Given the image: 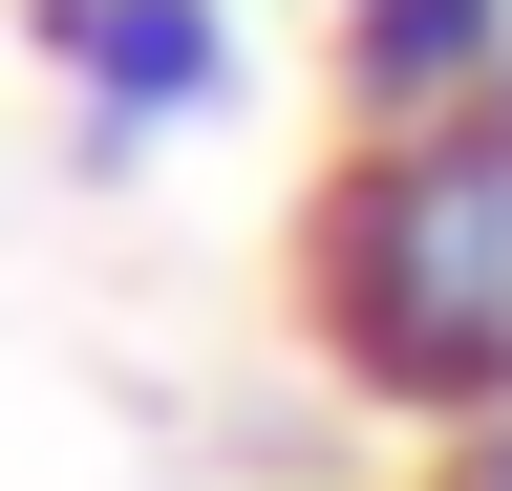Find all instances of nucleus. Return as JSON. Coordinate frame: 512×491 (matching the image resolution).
Wrapping results in <instances>:
<instances>
[{
  "instance_id": "3",
  "label": "nucleus",
  "mask_w": 512,
  "mask_h": 491,
  "mask_svg": "<svg viewBox=\"0 0 512 491\" xmlns=\"http://www.w3.org/2000/svg\"><path fill=\"white\" fill-rule=\"evenodd\" d=\"M320 86H342V129H470L512 86V0H342Z\"/></svg>"
},
{
  "instance_id": "1",
  "label": "nucleus",
  "mask_w": 512,
  "mask_h": 491,
  "mask_svg": "<svg viewBox=\"0 0 512 491\" xmlns=\"http://www.w3.org/2000/svg\"><path fill=\"white\" fill-rule=\"evenodd\" d=\"M299 342L384 427H491L512 406V129H342L299 193Z\"/></svg>"
},
{
  "instance_id": "6",
  "label": "nucleus",
  "mask_w": 512,
  "mask_h": 491,
  "mask_svg": "<svg viewBox=\"0 0 512 491\" xmlns=\"http://www.w3.org/2000/svg\"><path fill=\"white\" fill-rule=\"evenodd\" d=\"M470 129H512V86H491V107H470Z\"/></svg>"
},
{
  "instance_id": "4",
  "label": "nucleus",
  "mask_w": 512,
  "mask_h": 491,
  "mask_svg": "<svg viewBox=\"0 0 512 491\" xmlns=\"http://www.w3.org/2000/svg\"><path fill=\"white\" fill-rule=\"evenodd\" d=\"M448 491H512V406H491V427H448Z\"/></svg>"
},
{
  "instance_id": "2",
  "label": "nucleus",
  "mask_w": 512,
  "mask_h": 491,
  "mask_svg": "<svg viewBox=\"0 0 512 491\" xmlns=\"http://www.w3.org/2000/svg\"><path fill=\"white\" fill-rule=\"evenodd\" d=\"M43 65L86 107V171H128L235 107V0H86V22H43Z\"/></svg>"
},
{
  "instance_id": "5",
  "label": "nucleus",
  "mask_w": 512,
  "mask_h": 491,
  "mask_svg": "<svg viewBox=\"0 0 512 491\" xmlns=\"http://www.w3.org/2000/svg\"><path fill=\"white\" fill-rule=\"evenodd\" d=\"M22 22H86V0H22Z\"/></svg>"
}]
</instances>
